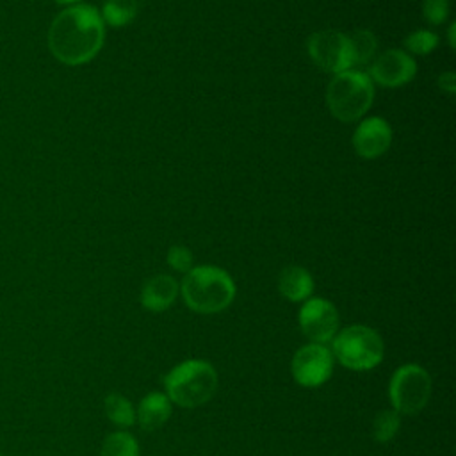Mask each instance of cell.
<instances>
[{
    "mask_svg": "<svg viewBox=\"0 0 456 456\" xmlns=\"http://www.w3.org/2000/svg\"><path fill=\"white\" fill-rule=\"evenodd\" d=\"M103 20L93 5H73L61 11L48 30V48L68 66L89 62L103 45Z\"/></svg>",
    "mask_w": 456,
    "mask_h": 456,
    "instance_id": "obj_1",
    "label": "cell"
},
{
    "mask_svg": "<svg viewBox=\"0 0 456 456\" xmlns=\"http://www.w3.org/2000/svg\"><path fill=\"white\" fill-rule=\"evenodd\" d=\"M235 292L233 278L216 265L191 267L180 283L183 303L192 312L203 315L226 310L233 303Z\"/></svg>",
    "mask_w": 456,
    "mask_h": 456,
    "instance_id": "obj_2",
    "label": "cell"
},
{
    "mask_svg": "<svg viewBox=\"0 0 456 456\" xmlns=\"http://www.w3.org/2000/svg\"><path fill=\"white\" fill-rule=\"evenodd\" d=\"M219 376L216 367L200 358H189L167 370L164 376V394L180 408H198L207 404L217 392Z\"/></svg>",
    "mask_w": 456,
    "mask_h": 456,
    "instance_id": "obj_3",
    "label": "cell"
},
{
    "mask_svg": "<svg viewBox=\"0 0 456 456\" xmlns=\"http://www.w3.org/2000/svg\"><path fill=\"white\" fill-rule=\"evenodd\" d=\"M330 349L335 362L356 372L372 370L385 358L383 337L367 324H351L338 330Z\"/></svg>",
    "mask_w": 456,
    "mask_h": 456,
    "instance_id": "obj_4",
    "label": "cell"
},
{
    "mask_svg": "<svg viewBox=\"0 0 456 456\" xmlns=\"http://www.w3.org/2000/svg\"><path fill=\"white\" fill-rule=\"evenodd\" d=\"M374 100V87L370 77L363 71L346 69L337 73L326 87V103L330 112L344 121H356L362 118Z\"/></svg>",
    "mask_w": 456,
    "mask_h": 456,
    "instance_id": "obj_5",
    "label": "cell"
},
{
    "mask_svg": "<svg viewBox=\"0 0 456 456\" xmlns=\"http://www.w3.org/2000/svg\"><path fill=\"white\" fill-rule=\"evenodd\" d=\"M433 381L419 363H404L394 370L388 381V399L399 415L420 413L431 397Z\"/></svg>",
    "mask_w": 456,
    "mask_h": 456,
    "instance_id": "obj_6",
    "label": "cell"
},
{
    "mask_svg": "<svg viewBox=\"0 0 456 456\" xmlns=\"http://www.w3.org/2000/svg\"><path fill=\"white\" fill-rule=\"evenodd\" d=\"M335 360L328 344L308 342L301 346L290 360L292 379L303 388H319L333 374Z\"/></svg>",
    "mask_w": 456,
    "mask_h": 456,
    "instance_id": "obj_7",
    "label": "cell"
},
{
    "mask_svg": "<svg viewBox=\"0 0 456 456\" xmlns=\"http://www.w3.org/2000/svg\"><path fill=\"white\" fill-rule=\"evenodd\" d=\"M306 50L310 59L324 71L337 75L353 66L351 41L338 30H319L312 34Z\"/></svg>",
    "mask_w": 456,
    "mask_h": 456,
    "instance_id": "obj_8",
    "label": "cell"
},
{
    "mask_svg": "<svg viewBox=\"0 0 456 456\" xmlns=\"http://www.w3.org/2000/svg\"><path fill=\"white\" fill-rule=\"evenodd\" d=\"M297 322L301 333L317 344H328L333 340L340 328V317L337 306L324 297H308L303 301Z\"/></svg>",
    "mask_w": 456,
    "mask_h": 456,
    "instance_id": "obj_9",
    "label": "cell"
},
{
    "mask_svg": "<svg viewBox=\"0 0 456 456\" xmlns=\"http://www.w3.org/2000/svg\"><path fill=\"white\" fill-rule=\"evenodd\" d=\"M417 73V64L403 50L390 48L378 55L370 64V77L387 87H397L413 78Z\"/></svg>",
    "mask_w": 456,
    "mask_h": 456,
    "instance_id": "obj_10",
    "label": "cell"
},
{
    "mask_svg": "<svg viewBox=\"0 0 456 456\" xmlns=\"http://www.w3.org/2000/svg\"><path fill=\"white\" fill-rule=\"evenodd\" d=\"M390 141H392L390 125L378 116L363 119L353 135L354 151L363 159H376L383 155L388 150Z\"/></svg>",
    "mask_w": 456,
    "mask_h": 456,
    "instance_id": "obj_11",
    "label": "cell"
},
{
    "mask_svg": "<svg viewBox=\"0 0 456 456\" xmlns=\"http://www.w3.org/2000/svg\"><path fill=\"white\" fill-rule=\"evenodd\" d=\"M180 285L169 274H157L151 276L141 289L139 301L141 305L155 314L167 310L178 297Z\"/></svg>",
    "mask_w": 456,
    "mask_h": 456,
    "instance_id": "obj_12",
    "label": "cell"
},
{
    "mask_svg": "<svg viewBox=\"0 0 456 456\" xmlns=\"http://www.w3.org/2000/svg\"><path fill=\"white\" fill-rule=\"evenodd\" d=\"M173 413V403L164 392H148L135 408V424L144 431L160 429Z\"/></svg>",
    "mask_w": 456,
    "mask_h": 456,
    "instance_id": "obj_13",
    "label": "cell"
},
{
    "mask_svg": "<svg viewBox=\"0 0 456 456\" xmlns=\"http://www.w3.org/2000/svg\"><path fill=\"white\" fill-rule=\"evenodd\" d=\"M278 290L290 303H303L312 297L314 278L299 265L285 267L278 276Z\"/></svg>",
    "mask_w": 456,
    "mask_h": 456,
    "instance_id": "obj_14",
    "label": "cell"
},
{
    "mask_svg": "<svg viewBox=\"0 0 456 456\" xmlns=\"http://www.w3.org/2000/svg\"><path fill=\"white\" fill-rule=\"evenodd\" d=\"M107 419L119 428H132L135 424V408L128 397L119 392H110L103 399Z\"/></svg>",
    "mask_w": 456,
    "mask_h": 456,
    "instance_id": "obj_15",
    "label": "cell"
},
{
    "mask_svg": "<svg viewBox=\"0 0 456 456\" xmlns=\"http://www.w3.org/2000/svg\"><path fill=\"white\" fill-rule=\"evenodd\" d=\"M100 456H141V447L132 433L125 429L112 431L105 436Z\"/></svg>",
    "mask_w": 456,
    "mask_h": 456,
    "instance_id": "obj_16",
    "label": "cell"
},
{
    "mask_svg": "<svg viewBox=\"0 0 456 456\" xmlns=\"http://www.w3.org/2000/svg\"><path fill=\"white\" fill-rule=\"evenodd\" d=\"M137 16V0H105L102 7V20L112 27H123Z\"/></svg>",
    "mask_w": 456,
    "mask_h": 456,
    "instance_id": "obj_17",
    "label": "cell"
},
{
    "mask_svg": "<svg viewBox=\"0 0 456 456\" xmlns=\"http://www.w3.org/2000/svg\"><path fill=\"white\" fill-rule=\"evenodd\" d=\"M401 429V415L392 410H379L372 420V436L378 444H388Z\"/></svg>",
    "mask_w": 456,
    "mask_h": 456,
    "instance_id": "obj_18",
    "label": "cell"
},
{
    "mask_svg": "<svg viewBox=\"0 0 456 456\" xmlns=\"http://www.w3.org/2000/svg\"><path fill=\"white\" fill-rule=\"evenodd\" d=\"M351 52H353V64H367L376 50H378V39L370 30H356L351 37Z\"/></svg>",
    "mask_w": 456,
    "mask_h": 456,
    "instance_id": "obj_19",
    "label": "cell"
},
{
    "mask_svg": "<svg viewBox=\"0 0 456 456\" xmlns=\"http://www.w3.org/2000/svg\"><path fill=\"white\" fill-rule=\"evenodd\" d=\"M436 45H438V36L431 30H415L404 39V46L411 53H419V55H426L433 52Z\"/></svg>",
    "mask_w": 456,
    "mask_h": 456,
    "instance_id": "obj_20",
    "label": "cell"
},
{
    "mask_svg": "<svg viewBox=\"0 0 456 456\" xmlns=\"http://www.w3.org/2000/svg\"><path fill=\"white\" fill-rule=\"evenodd\" d=\"M166 260L178 273H187L192 267V253L185 246H171Z\"/></svg>",
    "mask_w": 456,
    "mask_h": 456,
    "instance_id": "obj_21",
    "label": "cell"
},
{
    "mask_svg": "<svg viewBox=\"0 0 456 456\" xmlns=\"http://www.w3.org/2000/svg\"><path fill=\"white\" fill-rule=\"evenodd\" d=\"M422 16L433 25L445 21V18L449 16V0H424Z\"/></svg>",
    "mask_w": 456,
    "mask_h": 456,
    "instance_id": "obj_22",
    "label": "cell"
},
{
    "mask_svg": "<svg viewBox=\"0 0 456 456\" xmlns=\"http://www.w3.org/2000/svg\"><path fill=\"white\" fill-rule=\"evenodd\" d=\"M438 86H440L445 93L452 94V93H454V89H456V75H454L452 71L442 73V75L438 77Z\"/></svg>",
    "mask_w": 456,
    "mask_h": 456,
    "instance_id": "obj_23",
    "label": "cell"
},
{
    "mask_svg": "<svg viewBox=\"0 0 456 456\" xmlns=\"http://www.w3.org/2000/svg\"><path fill=\"white\" fill-rule=\"evenodd\" d=\"M452 34H454V25H451V28H449V45L451 46H454V36Z\"/></svg>",
    "mask_w": 456,
    "mask_h": 456,
    "instance_id": "obj_24",
    "label": "cell"
},
{
    "mask_svg": "<svg viewBox=\"0 0 456 456\" xmlns=\"http://www.w3.org/2000/svg\"><path fill=\"white\" fill-rule=\"evenodd\" d=\"M53 2H57V4H75L78 0H53Z\"/></svg>",
    "mask_w": 456,
    "mask_h": 456,
    "instance_id": "obj_25",
    "label": "cell"
},
{
    "mask_svg": "<svg viewBox=\"0 0 456 456\" xmlns=\"http://www.w3.org/2000/svg\"><path fill=\"white\" fill-rule=\"evenodd\" d=\"M0 456H2V454H0Z\"/></svg>",
    "mask_w": 456,
    "mask_h": 456,
    "instance_id": "obj_26",
    "label": "cell"
}]
</instances>
